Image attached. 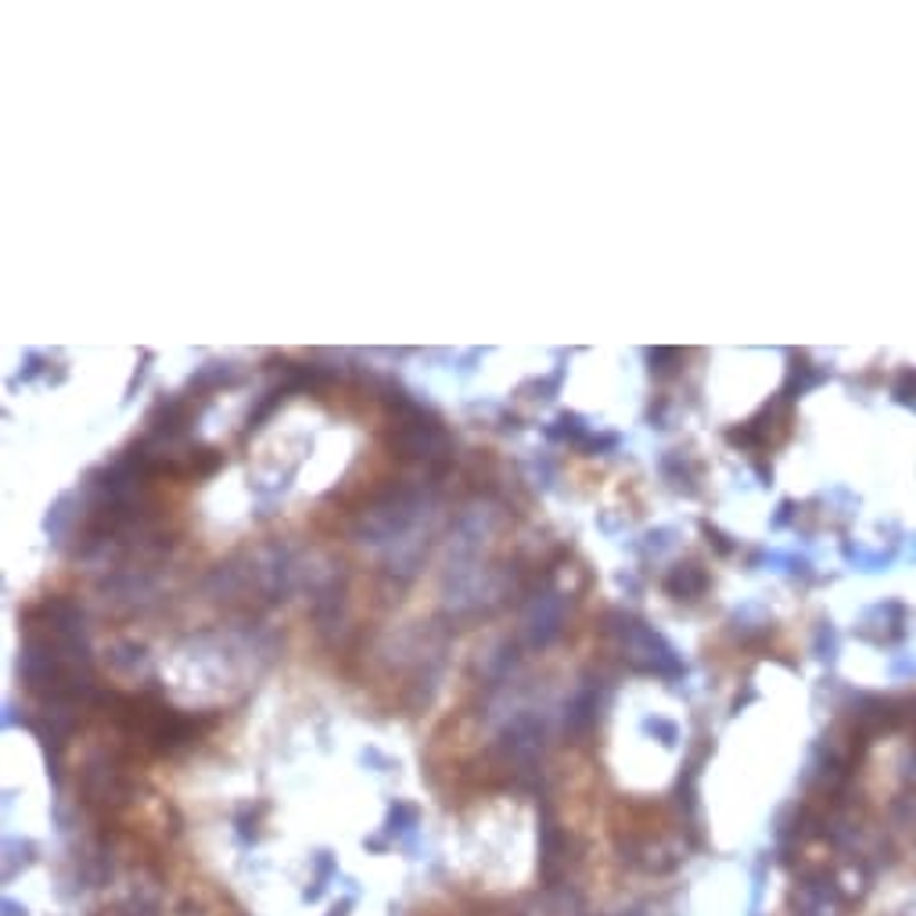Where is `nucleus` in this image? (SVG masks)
<instances>
[{"label": "nucleus", "mask_w": 916, "mask_h": 916, "mask_svg": "<svg viewBox=\"0 0 916 916\" xmlns=\"http://www.w3.org/2000/svg\"><path fill=\"white\" fill-rule=\"evenodd\" d=\"M568 838H565V830H561V824L554 819L550 806H543L539 809V880H543V888L546 891H554L561 877H565L568 870Z\"/></svg>", "instance_id": "1"}, {"label": "nucleus", "mask_w": 916, "mask_h": 916, "mask_svg": "<svg viewBox=\"0 0 916 916\" xmlns=\"http://www.w3.org/2000/svg\"><path fill=\"white\" fill-rule=\"evenodd\" d=\"M848 898L838 880L806 877L795 891V916H845Z\"/></svg>", "instance_id": "2"}, {"label": "nucleus", "mask_w": 916, "mask_h": 916, "mask_svg": "<svg viewBox=\"0 0 916 916\" xmlns=\"http://www.w3.org/2000/svg\"><path fill=\"white\" fill-rule=\"evenodd\" d=\"M334 877V859H331V851H320L316 856V877H313V888H305V898H310V903H316L320 895H324V888H328V880Z\"/></svg>", "instance_id": "3"}, {"label": "nucleus", "mask_w": 916, "mask_h": 916, "mask_svg": "<svg viewBox=\"0 0 916 916\" xmlns=\"http://www.w3.org/2000/svg\"><path fill=\"white\" fill-rule=\"evenodd\" d=\"M413 827H417V809L396 806L392 816H389V834H392V838H403V834H410Z\"/></svg>", "instance_id": "4"}, {"label": "nucleus", "mask_w": 916, "mask_h": 916, "mask_svg": "<svg viewBox=\"0 0 916 916\" xmlns=\"http://www.w3.org/2000/svg\"><path fill=\"white\" fill-rule=\"evenodd\" d=\"M4 916H26V906H19L14 898H4Z\"/></svg>", "instance_id": "5"}, {"label": "nucleus", "mask_w": 916, "mask_h": 916, "mask_svg": "<svg viewBox=\"0 0 916 916\" xmlns=\"http://www.w3.org/2000/svg\"><path fill=\"white\" fill-rule=\"evenodd\" d=\"M349 909H352V898H342V903L331 909V916H349Z\"/></svg>", "instance_id": "6"}, {"label": "nucleus", "mask_w": 916, "mask_h": 916, "mask_svg": "<svg viewBox=\"0 0 916 916\" xmlns=\"http://www.w3.org/2000/svg\"><path fill=\"white\" fill-rule=\"evenodd\" d=\"M101 916H123V913H119V909H116V913H101Z\"/></svg>", "instance_id": "7"}]
</instances>
